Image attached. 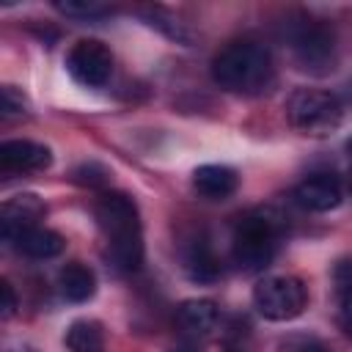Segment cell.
<instances>
[{
    "label": "cell",
    "instance_id": "6da1fadb",
    "mask_svg": "<svg viewBox=\"0 0 352 352\" xmlns=\"http://www.w3.org/2000/svg\"><path fill=\"white\" fill-rule=\"evenodd\" d=\"M96 220L107 239V256L121 272H135L143 264L140 214L129 195L104 192L96 201Z\"/></svg>",
    "mask_w": 352,
    "mask_h": 352
},
{
    "label": "cell",
    "instance_id": "7a4b0ae2",
    "mask_svg": "<svg viewBox=\"0 0 352 352\" xmlns=\"http://www.w3.org/2000/svg\"><path fill=\"white\" fill-rule=\"evenodd\" d=\"M212 80L231 94H261L272 85L275 66L264 44L236 38L212 58Z\"/></svg>",
    "mask_w": 352,
    "mask_h": 352
},
{
    "label": "cell",
    "instance_id": "3957f363",
    "mask_svg": "<svg viewBox=\"0 0 352 352\" xmlns=\"http://www.w3.org/2000/svg\"><path fill=\"white\" fill-rule=\"evenodd\" d=\"M278 234H280V223L272 212L264 209L245 214L234 231V261L239 264V270L245 272L264 270L275 256Z\"/></svg>",
    "mask_w": 352,
    "mask_h": 352
},
{
    "label": "cell",
    "instance_id": "277c9868",
    "mask_svg": "<svg viewBox=\"0 0 352 352\" xmlns=\"http://www.w3.org/2000/svg\"><path fill=\"white\" fill-rule=\"evenodd\" d=\"M289 121L294 129L311 138H324L341 124V102L330 91H316V88H300L292 94L286 104Z\"/></svg>",
    "mask_w": 352,
    "mask_h": 352
},
{
    "label": "cell",
    "instance_id": "5b68a950",
    "mask_svg": "<svg viewBox=\"0 0 352 352\" xmlns=\"http://www.w3.org/2000/svg\"><path fill=\"white\" fill-rule=\"evenodd\" d=\"M305 286L292 275H270L253 289V305L270 322H289L300 316L305 311Z\"/></svg>",
    "mask_w": 352,
    "mask_h": 352
},
{
    "label": "cell",
    "instance_id": "8992f818",
    "mask_svg": "<svg viewBox=\"0 0 352 352\" xmlns=\"http://www.w3.org/2000/svg\"><path fill=\"white\" fill-rule=\"evenodd\" d=\"M286 38H289V47H292L294 58L302 63V69L327 72V66L333 63V50H336L333 33L319 19L297 16L294 22H289Z\"/></svg>",
    "mask_w": 352,
    "mask_h": 352
},
{
    "label": "cell",
    "instance_id": "52a82bcc",
    "mask_svg": "<svg viewBox=\"0 0 352 352\" xmlns=\"http://www.w3.org/2000/svg\"><path fill=\"white\" fill-rule=\"evenodd\" d=\"M69 74L88 88H99L113 74V52L96 38H80L66 55Z\"/></svg>",
    "mask_w": 352,
    "mask_h": 352
},
{
    "label": "cell",
    "instance_id": "ba28073f",
    "mask_svg": "<svg viewBox=\"0 0 352 352\" xmlns=\"http://www.w3.org/2000/svg\"><path fill=\"white\" fill-rule=\"evenodd\" d=\"M47 206L41 204L38 195L33 192H19L14 198H8L3 204V214H0V223H3V239L6 242H16V236L28 228H36L38 220L44 217Z\"/></svg>",
    "mask_w": 352,
    "mask_h": 352
},
{
    "label": "cell",
    "instance_id": "9c48e42d",
    "mask_svg": "<svg viewBox=\"0 0 352 352\" xmlns=\"http://www.w3.org/2000/svg\"><path fill=\"white\" fill-rule=\"evenodd\" d=\"M52 165V151L36 140H6L0 146V168L8 173H38Z\"/></svg>",
    "mask_w": 352,
    "mask_h": 352
},
{
    "label": "cell",
    "instance_id": "30bf717a",
    "mask_svg": "<svg viewBox=\"0 0 352 352\" xmlns=\"http://www.w3.org/2000/svg\"><path fill=\"white\" fill-rule=\"evenodd\" d=\"M294 201L308 212H330L341 204V182L330 173H314L294 187Z\"/></svg>",
    "mask_w": 352,
    "mask_h": 352
},
{
    "label": "cell",
    "instance_id": "8fae6325",
    "mask_svg": "<svg viewBox=\"0 0 352 352\" xmlns=\"http://www.w3.org/2000/svg\"><path fill=\"white\" fill-rule=\"evenodd\" d=\"M192 187L209 201H223L236 192L239 176L228 165H201L192 173Z\"/></svg>",
    "mask_w": 352,
    "mask_h": 352
},
{
    "label": "cell",
    "instance_id": "7c38bea8",
    "mask_svg": "<svg viewBox=\"0 0 352 352\" xmlns=\"http://www.w3.org/2000/svg\"><path fill=\"white\" fill-rule=\"evenodd\" d=\"M58 289L69 302H85L96 294V275L82 261H69L58 272Z\"/></svg>",
    "mask_w": 352,
    "mask_h": 352
},
{
    "label": "cell",
    "instance_id": "4fadbf2b",
    "mask_svg": "<svg viewBox=\"0 0 352 352\" xmlns=\"http://www.w3.org/2000/svg\"><path fill=\"white\" fill-rule=\"evenodd\" d=\"M220 322V311L212 300H184L179 305V324L192 336H209Z\"/></svg>",
    "mask_w": 352,
    "mask_h": 352
},
{
    "label": "cell",
    "instance_id": "5bb4252c",
    "mask_svg": "<svg viewBox=\"0 0 352 352\" xmlns=\"http://www.w3.org/2000/svg\"><path fill=\"white\" fill-rule=\"evenodd\" d=\"M16 248L30 258H52L63 250V236L52 228L36 226V228H28L16 236Z\"/></svg>",
    "mask_w": 352,
    "mask_h": 352
},
{
    "label": "cell",
    "instance_id": "9a60e30c",
    "mask_svg": "<svg viewBox=\"0 0 352 352\" xmlns=\"http://www.w3.org/2000/svg\"><path fill=\"white\" fill-rule=\"evenodd\" d=\"M66 346L69 352H107L104 333L91 319H77L66 330Z\"/></svg>",
    "mask_w": 352,
    "mask_h": 352
},
{
    "label": "cell",
    "instance_id": "2e32d148",
    "mask_svg": "<svg viewBox=\"0 0 352 352\" xmlns=\"http://www.w3.org/2000/svg\"><path fill=\"white\" fill-rule=\"evenodd\" d=\"M184 267H187L190 278H195V280H214L220 275V264L204 239L192 242V248L184 256Z\"/></svg>",
    "mask_w": 352,
    "mask_h": 352
},
{
    "label": "cell",
    "instance_id": "e0dca14e",
    "mask_svg": "<svg viewBox=\"0 0 352 352\" xmlns=\"http://www.w3.org/2000/svg\"><path fill=\"white\" fill-rule=\"evenodd\" d=\"M55 8L60 11V14H66V16H82V19H94V16H104L110 8L107 6H102V3H94V0H82V3H77V0H66V3H55Z\"/></svg>",
    "mask_w": 352,
    "mask_h": 352
},
{
    "label": "cell",
    "instance_id": "ac0fdd59",
    "mask_svg": "<svg viewBox=\"0 0 352 352\" xmlns=\"http://www.w3.org/2000/svg\"><path fill=\"white\" fill-rule=\"evenodd\" d=\"M280 352H330V346L316 336H286L278 344Z\"/></svg>",
    "mask_w": 352,
    "mask_h": 352
},
{
    "label": "cell",
    "instance_id": "d6986e66",
    "mask_svg": "<svg viewBox=\"0 0 352 352\" xmlns=\"http://www.w3.org/2000/svg\"><path fill=\"white\" fill-rule=\"evenodd\" d=\"M107 179H110L107 168H102V165H96V162L80 165V168L74 170V182H77V184H85V187H104Z\"/></svg>",
    "mask_w": 352,
    "mask_h": 352
},
{
    "label": "cell",
    "instance_id": "ffe728a7",
    "mask_svg": "<svg viewBox=\"0 0 352 352\" xmlns=\"http://www.w3.org/2000/svg\"><path fill=\"white\" fill-rule=\"evenodd\" d=\"M28 113V99L22 91H16L14 85H3V116L14 118V116H25Z\"/></svg>",
    "mask_w": 352,
    "mask_h": 352
},
{
    "label": "cell",
    "instance_id": "44dd1931",
    "mask_svg": "<svg viewBox=\"0 0 352 352\" xmlns=\"http://www.w3.org/2000/svg\"><path fill=\"white\" fill-rule=\"evenodd\" d=\"M336 286H338V294H349L352 292V261L338 264V270H336Z\"/></svg>",
    "mask_w": 352,
    "mask_h": 352
},
{
    "label": "cell",
    "instance_id": "7402d4cb",
    "mask_svg": "<svg viewBox=\"0 0 352 352\" xmlns=\"http://www.w3.org/2000/svg\"><path fill=\"white\" fill-rule=\"evenodd\" d=\"M0 292H3V319H8V316H14V311H16V294H14V286L8 283V280H3L0 283Z\"/></svg>",
    "mask_w": 352,
    "mask_h": 352
},
{
    "label": "cell",
    "instance_id": "603a6c76",
    "mask_svg": "<svg viewBox=\"0 0 352 352\" xmlns=\"http://www.w3.org/2000/svg\"><path fill=\"white\" fill-rule=\"evenodd\" d=\"M168 352H204V349L195 346V344H176V346H170Z\"/></svg>",
    "mask_w": 352,
    "mask_h": 352
},
{
    "label": "cell",
    "instance_id": "cb8c5ba5",
    "mask_svg": "<svg viewBox=\"0 0 352 352\" xmlns=\"http://www.w3.org/2000/svg\"><path fill=\"white\" fill-rule=\"evenodd\" d=\"M346 151H349V179H346V187H349V192H352V138L346 140Z\"/></svg>",
    "mask_w": 352,
    "mask_h": 352
},
{
    "label": "cell",
    "instance_id": "d4e9b609",
    "mask_svg": "<svg viewBox=\"0 0 352 352\" xmlns=\"http://www.w3.org/2000/svg\"><path fill=\"white\" fill-rule=\"evenodd\" d=\"M228 352H239V349H228Z\"/></svg>",
    "mask_w": 352,
    "mask_h": 352
}]
</instances>
